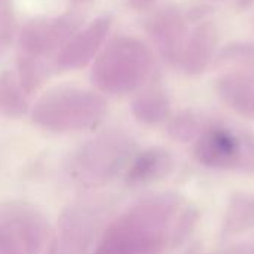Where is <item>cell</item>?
Returning a JSON list of instances; mask_svg holds the SVG:
<instances>
[{
  "instance_id": "cell-1",
  "label": "cell",
  "mask_w": 254,
  "mask_h": 254,
  "mask_svg": "<svg viewBox=\"0 0 254 254\" xmlns=\"http://www.w3.org/2000/svg\"><path fill=\"white\" fill-rule=\"evenodd\" d=\"M177 207L168 195L140 201L103 231L92 254H161L168 241L183 235L186 217L173 226Z\"/></svg>"
},
{
  "instance_id": "cell-2",
  "label": "cell",
  "mask_w": 254,
  "mask_h": 254,
  "mask_svg": "<svg viewBox=\"0 0 254 254\" xmlns=\"http://www.w3.org/2000/svg\"><path fill=\"white\" fill-rule=\"evenodd\" d=\"M131 155L132 143L128 137L118 132L101 134L73 153L68 174L80 186L97 188L113 180Z\"/></svg>"
},
{
  "instance_id": "cell-3",
  "label": "cell",
  "mask_w": 254,
  "mask_h": 254,
  "mask_svg": "<svg viewBox=\"0 0 254 254\" xmlns=\"http://www.w3.org/2000/svg\"><path fill=\"white\" fill-rule=\"evenodd\" d=\"M51 240L45 214L24 201L0 204V254H43Z\"/></svg>"
},
{
  "instance_id": "cell-4",
  "label": "cell",
  "mask_w": 254,
  "mask_h": 254,
  "mask_svg": "<svg viewBox=\"0 0 254 254\" xmlns=\"http://www.w3.org/2000/svg\"><path fill=\"white\" fill-rule=\"evenodd\" d=\"M101 115L103 106L98 100L70 94L42 101L34 112V121L49 131L68 132L91 128Z\"/></svg>"
},
{
  "instance_id": "cell-5",
  "label": "cell",
  "mask_w": 254,
  "mask_h": 254,
  "mask_svg": "<svg viewBox=\"0 0 254 254\" xmlns=\"http://www.w3.org/2000/svg\"><path fill=\"white\" fill-rule=\"evenodd\" d=\"M101 204L79 201L68 205L58 220L57 235L52 237L60 254H88L101 228Z\"/></svg>"
},
{
  "instance_id": "cell-6",
  "label": "cell",
  "mask_w": 254,
  "mask_h": 254,
  "mask_svg": "<svg viewBox=\"0 0 254 254\" xmlns=\"http://www.w3.org/2000/svg\"><path fill=\"white\" fill-rule=\"evenodd\" d=\"M240 141L226 129H211L198 143L196 158L205 165L216 168H231L240 162Z\"/></svg>"
},
{
  "instance_id": "cell-7",
  "label": "cell",
  "mask_w": 254,
  "mask_h": 254,
  "mask_svg": "<svg viewBox=\"0 0 254 254\" xmlns=\"http://www.w3.org/2000/svg\"><path fill=\"white\" fill-rule=\"evenodd\" d=\"M216 48V30L210 24L199 25L195 28L183 45L182 63L186 71L195 74L201 73L210 63Z\"/></svg>"
},
{
  "instance_id": "cell-8",
  "label": "cell",
  "mask_w": 254,
  "mask_h": 254,
  "mask_svg": "<svg viewBox=\"0 0 254 254\" xmlns=\"http://www.w3.org/2000/svg\"><path fill=\"white\" fill-rule=\"evenodd\" d=\"M173 167V159L164 149H149L138 155L127 173L129 185H144L165 177Z\"/></svg>"
},
{
  "instance_id": "cell-9",
  "label": "cell",
  "mask_w": 254,
  "mask_h": 254,
  "mask_svg": "<svg viewBox=\"0 0 254 254\" xmlns=\"http://www.w3.org/2000/svg\"><path fill=\"white\" fill-rule=\"evenodd\" d=\"M219 94L231 107L241 112H249L254 106L253 85L244 76L229 74L219 80Z\"/></svg>"
},
{
  "instance_id": "cell-10",
  "label": "cell",
  "mask_w": 254,
  "mask_h": 254,
  "mask_svg": "<svg viewBox=\"0 0 254 254\" xmlns=\"http://www.w3.org/2000/svg\"><path fill=\"white\" fill-rule=\"evenodd\" d=\"M168 113V103L162 95H150L141 98L135 104V115L140 121L147 124H155L162 121Z\"/></svg>"
},
{
  "instance_id": "cell-11",
  "label": "cell",
  "mask_w": 254,
  "mask_h": 254,
  "mask_svg": "<svg viewBox=\"0 0 254 254\" xmlns=\"http://www.w3.org/2000/svg\"><path fill=\"white\" fill-rule=\"evenodd\" d=\"M196 122L192 116L189 115H182L179 116L170 127V134L171 137L177 138V140H182V141H186V140H190L195 132H196Z\"/></svg>"
},
{
  "instance_id": "cell-12",
  "label": "cell",
  "mask_w": 254,
  "mask_h": 254,
  "mask_svg": "<svg viewBox=\"0 0 254 254\" xmlns=\"http://www.w3.org/2000/svg\"><path fill=\"white\" fill-rule=\"evenodd\" d=\"M226 58L232 60V61H244V63H254V46H234V48H228L225 51Z\"/></svg>"
}]
</instances>
